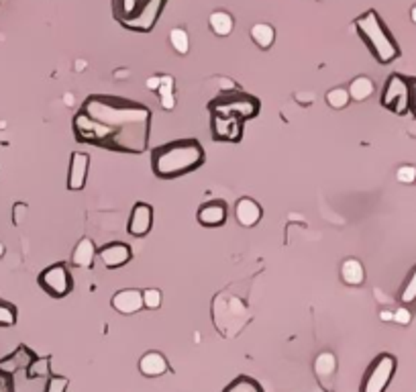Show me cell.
<instances>
[{
	"instance_id": "1",
	"label": "cell",
	"mask_w": 416,
	"mask_h": 392,
	"mask_svg": "<svg viewBox=\"0 0 416 392\" xmlns=\"http://www.w3.org/2000/svg\"><path fill=\"white\" fill-rule=\"evenodd\" d=\"M151 113L147 107L120 98L92 94L74 117L80 143L122 153H143L149 146Z\"/></svg>"
},
{
	"instance_id": "2",
	"label": "cell",
	"mask_w": 416,
	"mask_h": 392,
	"mask_svg": "<svg viewBox=\"0 0 416 392\" xmlns=\"http://www.w3.org/2000/svg\"><path fill=\"white\" fill-rule=\"evenodd\" d=\"M210 131L216 141L237 143L243 137L245 121L257 117L259 100L245 92H225L210 100Z\"/></svg>"
},
{
	"instance_id": "3",
	"label": "cell",
	"mask_w": 416,
	"mask_h": 392,
	"mask_svg": "<svg viewBox=\"0 0 416 392\" xmlns=\"http://www.w3.org/2000/svg\"><path fill=\"white\" fill-rule=\"evenodd\" d=\"M205 148L196 139H178L153 150L151 168L157 178L174 180L198 170L205 164Z\"/></svg>"
},
{
	"instance_id": "4",
	"label": "cell",
	"mask_w": 416,
	"mask_h": 392,
	"mask_svg": "<svg viewBox=\"0 0 416 392\" xmlns=\"http://www.w3.org/2000/svg\"><path fill=\"white\" fill-rule=\"evenodd\" d=\"M355 29L378 63L387 65V63L400 58L402 52H400L398 41L394 39V35L390 33L386 23L382 21V17L374 8L363 13L361 17H357Z\"/></svg>"
},
{
	"instance_id": "5",
	"label": "cell",
	"mask_w": 416,
	"mask_h": 392,
	"mask_svg": "<svg viewBox=\"0 0 416 392\" xmlns=\"http://www.w3.org/2000/svg\"><path fill=\"white\" fill-rule=\"evenodd\" d=\"M382 107L390 113L404 117L410 113V86L402 74H392L382 92Z\"/></svg>"
},
{
	"instance_id": "6",
	"label": "cell",
	"mask_w": 416,
	"mask_h": 392,
	"mask_svg": "<svg viewBox=\"0 0 416 392\" xmlns=\"http://www.w3.org/2000/svg\"><path fill=\"white\" fill-rule=\"evenodd\" d=\"M396 358L392 354H380L374 363L369 366L363 382H361V392H382L386 391L387 384L392 382V376L396 372Z\"/></svg>"
},
{
	"instance_id": "7",
	"label": "cell",
	"mask_w": 416,
	"mask_h": 392,
	"mask_svg": "<svg viewBox=\"0 0 416 392\" xmlns=\"http://www.w3.org/2000/svg\"><path fill=\"white\" fill-rule=\"evenodd\" d=\"M39 286L54 299H65L74 290V280L63 264H54L39 274Z\"/></svg>"
},
{
	"instance_id": "8",
	"label": "cell",
	"mask_w": 416,
	"mask_h": 392,
	"mask_svg": "<svg viewBox=\"0 0 416 392\" xmlns=\"http://www.w3.org/2000/svg\"><path fill=\"white\" fill-rule=\"evenodd\" d=\"M166 2H168V0H145V4L141 6V10H139L133 19H129V21H125V23H120V25L129 31L149 33V31L155 27V23H157V19H159L161 10H163V6H166Z\"/></svg>"
},
{
	"instance_id": "9",
	"label": "cell",
	"mask_w": 416,
	"mask_h": 392,
	"mask_svg": "<svg viewBox=\"0 0 416 392\" xmlns=\"http://www.w3.org/2000/svg\"><path fill=\"white\" fill-rule=\"evenodd\" d=\"M90 170V155L84 151H74L70 159V174H67V188L78 192L86 186Z\"/></svg>"
},
{
	"instance_id": "10",
	"label": "cell",
	"mask_w": 416,
	"mask_h": 392,
	"mask_svg": "<svg viewBox=\"0 0 416 392\" xmlns=\"http://www.w3.org/2000/svg\"><path fill=\"white\" fill-rule=\"evenodd\" d=\"M98 256H100V260H102V264H104L106 268L117 270V268H122V266H127V264L131 262L133 251H131V247H129L127 243L115 242L104 245V247L98 251Z\"/></svg>"
},
{
	"instance_id": "11",
	"label": "cell",
	"mask_w": 416,
	"mask_h": 392,
	"mask_svg": "<svg viewBox=\"0 0 416 392\" xmlns=\"http://www.w3.org/2000/svg\"><path fill=\"white\" fill-rule=\"evenodd\" d=\"M153 225V209L147 203H137L129 219V233L133 237H145Z\"/></svg>"
},
{
	"instance_id": "12",
	"label": "cell",
	"mask_w": 416,
	"mask_h": 392,
	"mask_svg": "<svg viewBox=\"0 0 416 392\" xmlns=\"http://www.w3.org/2000/svg\"><path fill=\"white\" fill-rule=\"evenodd\" d=\"M113 306L115 311H119L120 315H135L143 308V290L137 288H127L119 290L113 297Z\"/></svg>"
},
{
	"instance_id": "13",
	"label": "cell",
	"mask_w": 416,
	"mask_h": 392,
	"mask_svg": "<svg viewBox=\"0 0 416 392\" xmlns=\"http://www.w3.org/2000/svg\"><path fill=\"white\" fill-rule=\"evenodd\" d=\"M196 217L202 227H221L227 221V205L223 201H208L198 209Z\"/></svg>"
},
{
	"instance_id": "14",
	"label": "cell",
	"mask_w": 416,
	"mask_h": 392,
	"mask_svg": "<svg viewBox=\"0 0 416 392\" xmlns=\"http://www.w3.org/2000/svg\"><path fill=\"white\" fill-rule=\"evenodd\" d=\"M35 358H37V356L31 352L29 347L19 345L10 356H6V358L0 360V370L6 372V374H17V372H21V370H27Z\"/></svg>"
},
{
	"instance_id": "15",
	"label": "cell",
	"mask_w": 416,
	"mask_h": 392,
	"mask_svg": "<svg viewBox=\"0 0 416 392\" xmlns=\"http://www.w3.org/2000/svg\"><path fill=\"white\" fill-rule=\"evenodd\" d=\"M235 219L243 227H253L262 219V207L253 198H241L235 205Z\"/></svg>"
},
{
	"instance_id": "16",
	"label": "cell",
	"mask_w": 416,
	"mask_h": 392,
	"mask_svg": "<svg viewBox=\"0 0 416 392\" xmlns=\"http://www.w3.org/2000/svg\"><path fill=\"white\" fill-rule=\"evenodd\" d=\"M139 370L143 376L155 378V376H163L168 372V360L163 358V354L159 352H147L141 356L139 360Z\"/></svg>"
},
{
	"instance_id": "17",
	"label": "cell",
	"mask_w": 416,
	"mask_h": 392,
	"mask_svg": "<svg viewBox=\"0 0 416 392\" xmlns=\"http://www.w3.org/2000/svg\"><path fill=\"white\" fill-rule=\"evenodd\" d=\"M94 256H96V245L90 237H82L74 253H72V264L76 268H92L94 266Z\"/></svg>"
},
{
	"instance_id": "18",
	"label": "cell",
	"mask_w": 416,
	"mask_h": 392,
	"mask_svg": "<svg viewBox=\"0 0 416 392\" xmlns=\"http://www.w3.org/2000/svg\"><path fill=\"white\" fill-rule=\"evenodd\" d=\"M341 278H343V282L349 284V286H361L363 280H365V270H363L361 262L355 260V258L345 260L343 266H341Z\"/></svg>"
},
{
	"instance_id": "19",
	"label": "cell",
	"mask_w": 416,
	"mask_h": 392,
	"mask_svg": "<svg viewBox=\"0 0 416 392\" xmlns=\"http://www.w3.org/2000/svg\"><path fill=\"white\" fill-rule=\"evenodd\" d=\"M208 25H210V29L214 31V35L227 37V35L233 33L235 21H233V17H231L227 10H214V13L208 17Z\"/></svg>"
},
{
	"instance_id": "20",
	"label": "cell",
	"mask_w": 416,
	"mask_h": 392,
	"mask_svg": "<svg viewBox=\"0 0 416 392\" xmlns=\"http://www.w3.org/2000/svg\"><path fill=\"white\" fill-rule=\"evenodd\" d=\"M143 4L145 0H113V15L119 23H125L133 19L141 10Z\"/></svg>"
},
{
	"instance_id": "21",
	"label": "cell",
	"mask_w": 416,
	"mask_h": 392,
	"mask_svg": "<svg viewBox=\"0 0 416 392\" xmlns=\"http://www.w3.org/2000/svg\"><path fill=\"white\" fill-rule=\"evenodd\" d=\"M155 92L159 94V102L166 111L176 109V94H174V78L172 76H159V86Z\"/></svg>"
},
{
	"instance_id": "22",
	"label": "cell",
	"mask_w": 416,
	"mask_h": 392,
	"mask_svg": "<svg viewBox=\"0 0 416 392\" xmlns=\"http://www.w3.org/2000/svg\"><path fill=\"white\" fill-rule=\"evenodd\" d=\"M251 39L259 49H269L275 41V29L269 23H257L251 27Z\"/></svg>"
},
{
	"instance_id": "23",
	"label": "cell",
	"mask_w": 416,
	"mask_h": 392,
	"mask_svg": "<svg viewBox=\"0 0 416 392\" xmlns=\"http://www.w3.org/2000/svg\"><path fill=\"white\" fill-rule=\"evenodd\" d=\"M374 82H371V78H367V76H357L355 80L349 84V94H351V100H357V102H363V100H367L371 94H374Z\"/></svg>"
},
{
	"instance_id": "24",
	"label": "cell",
	"mask_w": 416,
	"mask_h": 392,
	"mask_svg": "<svg viewBox=\"0 0 416 392\" xmlns=\"http://www.w3.org/2000/svg\"><path fill=\"white\" fill-rule=\"evenodd\" d=\"M335 370H337V358H335L333 352H323V354L317 356V360H314V372H317V376L321 380L323 378H330L335 374Z\"/></svg>"
},
{
	"instance_id": "25",
	"label": "cell",
	"mask_w": 416,
	"mask_h": 392,
	"mask_svg": "<svg viewBox=\"0 0 416 392\" xmlns=\"http://www.w3.org/2000/svg\"><path fill=\"white\" fill-rule=\"evenodd\" d=\"M170 43H172V47L176 49V54H179V56H186V54H188V49H190V37H188L186 29L176 27V29L172 31V33H170Z\"/></svg>"
},
{
	"instance_id": "26",
	"label": "cell",
	"mask_w": 416,
	"mask_h": 392,
	"mask_svg": "<svg viewBox=\"0 0 416 392\" xmlns=\"http://www.w3.org/2000/svg\"><path fill=\"white\" fill-rule=\"evenodd\" d=\"M327 102L333 107V109H345L349 102H351V94L347 88H333V91L327 92Z\"/></svg>"
},
{
	"instance_id": "27",
	"label": "cell",
	"mask_w": 416,
	"mask_h": 392,
	"mask_svg": "<svg viewBox=\"0 0 416 392\" xmlns=\"http://www.w3.org/2000/svg\"><path fill=\"white\" fill-rule=\"evenodd\" d=\"M49 358H35L33 363L27 368V378L35 380V378H49Z\"/></svg>"
},
{
	"instance_id": "28",
	"label": "cell",
	"mask_w": 416,
	"mask_h": 392,
	"mask_svg": "<svg viewBox=\"0 0 416 392\" xmlns=\"http://www.w3.org/2000/svg\"><path fill=\"white\" fill-rule=\"evenodd\" d=\"M227 392H262V386L253 380V378H249V376H239L237 380H233L227 389Z\"/></svg>"
},
{
	"instance_id": "29",
	"label": "cell",
	"mask_w": 416,
	"mask_h": 392,
	"mask_svg": "<svg viewBox=\"0 0 416 392\" xmlns=\"http://www.w3.org/2000/svg\"><path fill=\"white\" fill-rule=\"evenodd\" d=\"M17 323V306L0 299V327H13Z\"/></svg>"
},
{
	"instance_id": "30",
	"label": "cell",
	"mask_w": 416,
	"mask_h": 392,
	"mask_svg": "<svg viewBox=\"0 0 416 392\" xmlns=\"http://www.w3.org/2000/svg\"><path fill=\"white\" fill-rule=\"evenodd\" d=\"M400 301L404 302V304H413V302H416V266L415 270H413V274L408 276L404 288H402Z\"/></svg>"
},
{
	"instance_id": "31",
	"label": "cell",
	"mask_w": 416,
	"mask_h": 392,
	"mask_svg": "<svg viewBox=\"0 0 416 392\" xmlns=\"http://www.w3.org/2000/svg\"><path fill=\"white\" fill-rule=\"evenodd\" d=\"M159 304H161V292L157 288L143 290V306H147V308H159Z\"/></svg>"
},
{
	"instance_id": "32",
	"label": "cell",
	"mask_w": 416,
	"mask_h": 392,
	"mask_svg": "<svg viewBox=\"0 0 416 392\" xmlns=\"http://www.w3.org/2000/svg\"><path fill=\"white\" fill-rule=\"evenodd\" d=\"M67 378H61V376H49L47 382H45V391L47 392H63L67 389Z\"/></svg>"
},
{
	"instance_id": "33",
	"label": "cell",
	"mask_w": 416,
	"mask_h": 392,
	"mask_svg": "<svg viewBox=\"0 0 416 392\" xmlns=\"http://www.w3.org/2000/svg\"><path fill=\"white\" fill-rule=\"evenodd\" d=\"M396 178L402 184H413L416 182V168L415 166H400L396 172Z\"/></svg>"
},
{
	"instance_id": "34",
	"label": "cell",
	"mask_w": 416,
	"mask_h": 392,
	"mask_svg": "<svg viewBox=\"0 0 416 392\" xmlns=\"http://www.w3.org/2000/svg\"><path fill=\"white\" fill-rule=\"evenodd\" d=\"M394 321H396L398 325H408V323L413 321V313H410L406 306L396 308V311H394Z\"/></svg>"
},
{
	"instance_id": "35",
	"label": "cell",
	"mask_w": 416,
	"mask_h": 392,
	"mask_svg": "<svg viewBox=\"0 0 416 392\" xmlns=\"http://www.w3.org/2000/svg\"><path fill=\"white\" fill-rule=\"evenodd\" d=\"M29 211V207L25 205V203H17L15 207H13V223L19 227L21 223H23V217H25V212Z\"/></svg>"
},
{
	"instance_id": "36",
	"label": "cell",
	"mask_w": 416,
	"mask_h": 392,
	"mask_svg": "<svg viewBox=\"0 0 416 392\" xmlns=\"http://www.w3.org/2000/svg\"><path fill=\"white\" fill-rule=\"evenodd\" d=\"M13 391V374H6L0 370V392Z\"/></svg>"
},
{
	"instance_id": "37",
	"label": "cell",
	"mask_w": 416,
	"mask_h": 392,
	"mask_svg": "<svg viewBox=\"0 0 416 392\" xmlns=\"http://www.w3.org/2000/svg\"><path fill=\"white\" fill-rule=\"evenodd\" d=\"M410 86V113L416 117V78H408Z\"/></svg>"
},
{
	"instance_id": "38",
	"label": "cell",
	"mask_w": 416,
	"mask_h": 392,
	"mask_svg": "<svg viewBox=\"0 0 416 392\" xmlns=\"http://www.w3.org/2000/svg\"><path fill=\"white\" fill-rule=\"evenodd\" d=\"M157 86H159V76H151L147 80V88L149 91H157Z\"/></svg>"
},
{
	"instance_id": "39",
	"label": "cell",
	"mask_w": 416,
	"mask_h": 392,
	"mask_svg": "<svg viewBox=\"0 0 416 392\" xmlns=\"http://www.w3.org/2000/svg\"><path fill=\"white\" fill-rule=\"evenodd\" d=\"M380 319H382V321H394V313H390V311H382V313H380Z\"/></svg>"
},
{
	"instance_id": "40",
	"label": "cell",
	"mask_w": 416,
	"mask_h": 392,
	"mask_svg": "<svg viewBox=\"0 0 416 392\" xmlns=\"http://www.w3.org/2000/svg\"><path fill=\"white\" fill-rule=\"evenodd\" d=\"M410 19H413V23H416V6H413V10H410Z\"/></svg>"
},
{
	"instance_id": "41",
	"label": "cell",
	"mask_w": 416,
	"mask_h": 392,
	"mask_svg": "<svg viewBox=\"0 0 416 392\" xmlns=\"http://www.w3.org/2000/svg\"><path fill=\"white\" fill-rule=\"evenodd\" d=\"M2 256H4V245L0 243V258H2Z\"/></svg>"
},
{
	"instance_id": "42",
	"label": "cell",
	"mask_w": 416,
	"mask_h": 392,
	"mask_svg": "<svg viewBox=\"0 0 416 392\" xmlns=\"http://www.w3.org/2000/svg\"><path fill=\"white\" fill-rule=\"evenodd\" d=\"M0 2H2V0H0Z\"/></svg>"
}]
</instances>
